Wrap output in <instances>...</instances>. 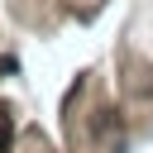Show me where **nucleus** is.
I'll use <instances>...</instances> for the list:
<instances>
[{
    "label": "nucleus",
    "mask_w": 153,
    "mask_h": 153,
    "mask_svg": "<svg viewBox=\"0 0 153 153\" xmlns=\"http://www.w3.org/2000/svg\"><path fill=\"white\" fill-rule=\"evenodd\" d=\"M10 139H14V120H10V110L0 105V153H10Z\"/></svg>",
    "instance_id": "nucleus-1"
}]
</instances>
